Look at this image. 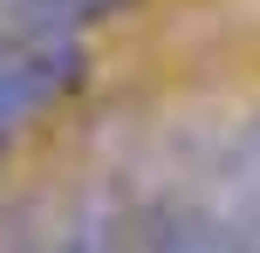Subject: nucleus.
<instances>
[{
	"label": "nucleus",
	"instance_id": "f257e3e1",
	"mask_svg": "<svg viewBox=\"0 0 260 253\" xmlns=\"http://www.w3.org/2000/svg\"><path fill=\"white\" fill-rule=\"evenodd\" d=\"M82 82H89L82 41H14V48H0V158L41 117H55L69 96H82Z\"/></svg>",
	"mask_w": 260,
	"mask_h": 253
},
{
	"label": "nucleus",
	"instance_id": "f03ea898",
	"mask_svg": "<svg viewBox=\"0 0 260 253\" xmlns=\"http://www.w3.org/2000/svg\"><path fill=\"white\" fill-rule=\"evenodd\" d=\"M144 205H151V199H144L123 171L82 178V185L62 199L55 226H48V253H137Z\"/></svg>",
	"mask_w": 260,
	"mask_h": 253
},
{
	"label": "nucleus",
	"instance_id": "39448f33",
	"mask_svg": "<svg viewBox=\"0 0 260 253\" xmlns=\"http://www.w3.org/2000/svg\"><path fill=\"white\" fill-rule=\"evenodd\" d=\"M0 48H14V41H7V34H0Z\"/></svg>",
	"mask_w": 260,
	"mask_h": 253
},
{
	"label": "nucleus",
	"instance_id": "20e7f679",
	"mask_svg": "<svg viewBox=\"0 0 260 253\" xmlns=\"http://www.w3.org/2000/svg\"><path fill=\"white\" fill-rule=\"evenodd\" d=\"M48 192H21V199L0 205V253H48Z\"/></svg>",
	"mask_w": 260,
	"mask_h": 253
},
{
	"label": "nucleus",
	"instance_id": "7ed1b4c3",
	"mask_svg": "<svg viewBox=\"0 0 260 253\" xmlns=\"http://www.w3.org/2000/svg\"><path fill=\"white\" fill-rule=\"evenodd\" d=\"M137 253H226V246H219V212H212L206 178L185 185L178 199H151V205H144Z\"/></svg>",
	"mask_w": 260,
	"mask_h": 253
}]
</instances>
